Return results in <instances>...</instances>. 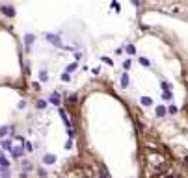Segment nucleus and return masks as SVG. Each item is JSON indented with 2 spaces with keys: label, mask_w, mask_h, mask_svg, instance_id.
<instances>
[{
  "label": "nucleus",
  "mask_w": 188,
  "mask_h": 178,
  "mask_svg": "<svg viewBox=\"0 0 188 178\" xmlns=\"http://www.w3.org/2000/svg\"><path fill=\"white\" fill-rule=\"evenodd\" d=\"M45 39L47 41H50L54 47H58V48H61L64 45H61V41H60V37L58 35H54V33H45Z\"/></svg>",
  "instance_id": "1"
},
{
  "label": "nucleus",
  "mask_w": 188,
  "mask_h": 178,
  "mask_svg": "<svg viewBox=\"0 0 188 178\" xmlns=\"http://www.w3.org/2000/svg\"><path fill=\"white\" fill-rule=\"evenodd\" d=\"M43 163L45 165H54L56 163V156L54 154H45L43 156Z\"/></svg>",
  "instance_id": "2"
},
{
  "label": "nucleus",
  "mask_w": 188,
  "mask_h": 178,
  "mask_svg": "<svg viewBox=\"0 0 188 178\" xmlns=\"http://www.w3.org/2000/svg\"><path fill=\"white\" fill-rule=\"evenodd\" d=\"M49 100H50L54 106H60V102H61V96H60V93H52Z\"/></svg>",
  "instance_id": "3"
},
{
  "label": "nucleus",
  "mask_w": 188,
  "mask_h": 178,
  "mask_svg": "<svg viewBox=\"0 0 188 178\" xmlns=\"http://www.w3.org/2000/svg\"><path fill=\"white\" fill-rule=\"evenodd\" d=\"M2 11H4L8 17H13V15H15V9H13L11 6H4V8H2Z\"/></svg>",
  "instance_id": "4"
},
{
  "label": "nucleus",
  "mask_w": 188,
  "mask_h": 178,
  "mask_svg": "<svg viewBox=\"0 0 188 178\" xmlns=\"http://www.w3.org/2000/svg\"><path fill=\"white\" fill-rule=\"evenodd\" d=\"M129 82H130L129 74H123V76H121V85H123V87H127V85H129Z\"/></svg>",
  "instance_id": "5"
},
{
  "label": "nucleus",
  "mask_w": 188,
  "mask_h": 178,
  "mask_svg": "<svg viewBox=\"0 0 188 178\" xmlns=\"http://www.w3.org/2000/svg\"><path fill=\"white\" fill-rule=\"evenodd\" d=\"M143 106H151L153 104V98H149V96H142V100H140Z\"/></svg>",
  "instance_id": "6"
},
{
  "label": "nucleus",
  "mask_w": 188,
  "mask_h": 178,
  "mask_svg": "<svg viewBox=\"0 0 188 178\" xmlns=\"http://www.w3.org/2000/svg\"><path fill=\"white\" fill-rule=\"evenodd\" d=\"M39 80H41V82H47V80H49V72H47V71H41V72H39Z\"/></svg>",
  "instance_id": "7"
},
{
  "label": "nucleus",
  "mask_w": 188,
  "mask_h": 178,
  "mask_svg": "<svg viewBox=\"0 0 188 178\" xmlns=\"http://www.w3.org/2000/svg\"><path fill=\"white\" fill-rule=\"evenodd\" d=\"M156 115H158V117H164V115H166V108H164V106H158V108H156Z\"/></svg>",
  "instance_id": "8"
},
{
  "label": "nucleus",
  "mask_w": 188,
  "mask_h": 178,
  "mask_svg": "<svg viewBox=\"0 0 188 178\" xmlns=\"http://www.w3.org/2000/svg\"><path fill=\"white\" fill-rule=\"evenodd\" d=\"M35 108H37V110H45V108H47V102H45V100H37Z\"/></svg>",
  "instance_id": "9"
},
{
  "label": "nucleus",
  "mask_w": 188,
  "mask_h": 178,
  "mask_svg": "<svg viewBox=\"0 0 188 178\" xmlns=\"http://www.w3.org/2000/svg\"><path fill=\"white\" fill-rule=\"evenodd\" d=\"M140 63H142L143 67H149V65H151V61H149V59H147V58H143V56L140 58Z\"/></svg>",
  "instance_id": "10"
},
{
  "label": "nucleus",
  "mask_w": 188,
  "mask_h": 178,
  "mask_svg": "<svg viewBox=\"0 0 188 178\" xmlns=\"http://www.w3.org/2000/svg\"><path fill=\"white\" fill-rule=\"evenodd\" d=\"M8 160H6V158H2V156H0V167H2V169H8Z\"/></svg>",
  "instance_id": "11"
},
{
  "label": "nucleus",
  "mask_w": 188,
  "mask_h": 178,
  "mask_svg": "<svg viewBox=\"0 0 188 178\" xmlns=\"http://www.w3.org/2000/svg\"><path fill=\"white\" fill-rule=\"evenodd\" d=\"M101 59H102V61H104V63H106V65H114V59H110L108 56H102Z\"/></svg>",
  "instance_id": "12"
},
{
  "label": "nucleus",
  "mask_w": 188,
  "mask_h": 178,
  "mask_svg": "<svg viewBox=\"0 0 188 178\" xmlns=\"http://www.w3.org/2000/svg\"><path fill=\"white\" fill-rule=\"evenodd\" d=\"M2 148H4V150H9V152H11V141H4V143H2Z\"/></svg>",
  "instance_id": "13"
},
{
  "label": "nucleus",
  "mask_w": 188,
  "mask_h": 178,
  "mask_svg": "<svg viewBox=\"0 0 188 178\" xmlns=\"http://www.w3.org/2000/svg\"><path fill=\"white\" fill-rule=\"evenodd\" d=\"M125 50H127L129 54H134V52H136V48H134V45H127V47H125Z\"/></svg>",
  "instance_id": "14"
},
{
  "label": "nucleus",
  "mask_w": 188,
  "mask_h": 178,
  "mask_svg": "<svg viewBox=\"0 0 188 178\" xmlns=\"http://www.w3.org/2000/svg\"><path fill=\"white\" fill-rule=\"evenodd\" d=\"M24 39H26V43H28V47H30V45L34 43V35H32V33H28V35H26Z\"/></svg>",
  "instance_id": "15"
},
{
  "label": "nucleus",
  "mask_w": 188,
  "mask_h": 178,
  "mask_svg": "<svg viewBox=\"0 0 188 178\" xmlns=\"http://www.w3.org/2000/svg\"><path fill=\"white\" fill-rule=\"evenodd\" d=\"M61 80H64V82H69V80H71V74H69V72H64V74H61Z\"/></svg>",
  "instance_id": "16"
},
{
  "label": "nucleus",
  "mask_w": 188,
  "mask_h": 178,
  "mask_svg": "<svg viewBox=\"0 0 188 178\" xmlns=\"http://www.w3.org/2000/svg\"><path fill=\"white\" fill-rule=\"evenodd\" d=\"M162 98H166V100H170V98H171V91H164V93H162Z\"/></svg>",
  "instance_id": "17"
},
{
  "label": "nucleus",
  "mask_w": 188,
  "mask_h": 178,
  "mask_svg": "<svg viewBox=\"0 0 188 178\" xmlns=\"http://www.w3.org/2000/svg\"><path fill=\"white\" fill-rule=\"evenodd\" d=\"M162 87H164V91H171V85H170L168 82H166V80L162 82Z\"/></svg>",
  "instance_id": "18"
},
{
  "label": "nucleus",
  "mask_w": 188,
  "mask_h": 178,
  "mask_svg": "<svg viewBox=\"0 0 188 178\" xmlns=\"http://www.w3.org/2000/svg\"><path fill=\"white\" fill-rule=\"evenodd\" d=\"M67 135H69V139H73L75 137V128H67Z\"/></svg>",
  "instance_id": "19"
},
{
  "label": "nucleus",
  "mask_w": 188,
  "mask_h": 178,
  "mask_svg": "<svg viewBox=\"0 0 188 178\" xmlns=\"http://www.w3.org/2000/svg\"><path fill=\"white\" fill-rule=\"evenodd\" d=\"M24 147H26V152H32L34 148H32V143L30 141H24Z\"/></svg>",
  "instance_id": "20"
},
{
  "label": "nucleus",
  "mask_w": 188,
  "mask_h": 178,
  "mask_svg": "<svg viewBox=\"0 0 188 178\" xmlns=\"http://www.w3.org/2000/svg\"><path fill=\"white\" fill-rule=\"evenodd\" d=\"M130 65H132V61H130V59H125V61H123V67H125V69H129Z\"/></svg>",
  "instance_id": "21"
},
{
  "label": "nucleus",
  "mask_w": 188,
  "mask_h": 178,
  "mask_svg": "<svg viewBox=\"0 0 188 178\" xmlns=\"http://www.w3.org/2000/svg\"><path fill=\"white\" fill-rule=\"evenodd\" d=\"M75 69H76V63H71V65L67 67V71H65V72H73Z\"/></svg>",
  "instance_id": "22"
},
{
  "label": "nucleus",
  "mask_w": 188,
  "mask_h": 178,
  "mask_svg": "<svg viewBox=\"0 0 188 178\" xmlns=\"http://www.w3.org/2000/svg\"><path fill=\"white\" fill-rule=\"evenodd\" d=\"M168 111H170V113H173V115H175V113H177V106H173V104H171V106H170V108H168Z\"/></svg>",
  "instance_id": "23"
},
{
  "label": "nucleus",
  "mask_w": 188,
  "mask_h": 178,
  "mask_svg": "<svg viewBox=\"0 0 188 178\" xmlns=\"http://www.w3.org/2000/svg\"><path fill=\"white\" fill-rule=\"evenodd\" d=\"M65 148H67V150H71V148H73V139H67V143H65Z\"/></svg>",
  "instance_id": "24"
},
{
  "label": "nucleus",
  "mask_w": 188,
  "mask_h": 178,
  "mask_svg": "<svg viewBox=\"0 0 188 178\" xmlns=\"http://www.w3.org/2000/svg\"><path fill=\"white\" fill-rule=\"evenodd\" d=\"M101 171H102V178H110V174H108V171L104 169V167H101Z\"/></svg>",
  "instance_id": "25"
},
{
  "label": "nucleus",
  "mask_w": 188,
  "mask_h": 178,
  "mask_svg": "<svg viewBox=\"0 0 188 178\" xmlns=\"http://www.w3.org/2000/svg\"><path fill=\"white\" fill-rule=\"evenodd\" d=\"M2 176H4V178H9V171H8V169H2Z\"/></svg>",
  "instance_id": "26"
},
{
  "label": "nucleus",
  "mask_w": 188,
  "mask_h": 178,
  "mask_svg": "<svg viewBox=\"0 0 188 178\" xmlns=\"http://www.w3.org/2000/svg\"><path fill=\"white\" fill-rule=\"evenodd\" d=\"M23 108H26V100H20L19 102V110H23Z\"/></svg>",
  "instance_id": "27"
},
{
  "label": "nucleus",
  "mask_w": 188,
  "mask_h": 178,
  "mask_svg": "<svg viewBox=\"0 0 188 178\" xmlns=\"http://www.w3.org/2000/svg\"><path fill=\"white\" fill-rule=\"evenodd\" d=\"M6 132H8V128L4 126V128H0V137H4L6 135Z\"/></svg>",
  "instance_id": "28"
},
{
  "label": "nucleus",
  "mask_w": 188,
  "mask_h": 178,
  "mask_svg": "<svg viewBox=\"0 0 188 178\" xmlns=\"http://www.w3.org/2000/svg\"><path fill=\"white\" fill-rule=\"evenodd\" d=\"M91 72H93V74H101V69H99V67H95V69H91Z\"/></svg>",
  "instance_id": "29"
},
{
  "label": "nucleus",
  "mask_w": 188,
  "mask_h": 178,
  "mask_svg": "<svg viewBox=\"0 0 188 178\" xmlns=\"http://www.w3.org/2000/svg\"><path fill=\"white\" fill-rule=\"evenodd\" d=\"M130 2H132L134 6H138V4H140V0H130Z\"/></svg>",
  "instance_id": "30"
}]
</instances>
